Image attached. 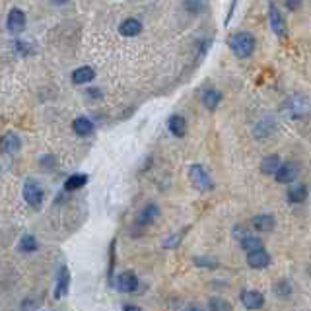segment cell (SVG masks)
I'll return each instance as SVG.
<instances>
[{
	"label": "cell",
	"instance_id": "1",
	"mask_svg": "<svg viewBox=\"0 0 311 311\" xmlns=\"http://www.w3.org/2000/svg\"><path fill=\"white\" fill-rule=\"evenodd\" d=\"M228 43H230V49L235 53V57L239 58H249L255 53V47H257L255 37L247 31H239V33L232 35Z\"/></svg>",
	"mask_w": 311,
	"mask_h": 311
},
{
	"label": "cell",
	"instance_id": "2",
	"mask_svg": "<svg viewBox=\"0 0 311 311\" xmlns=\"http://www.w3.org/2000/svg\"><path fill=\"white\" fill-rule=\"evenodd\" d=\"M189 181L193 183L194 189H198V191H212L214 189V181L210 173L206 171V167L203 165L194 164L189 167Z\"/></svg>",
	"mask_w": 311,
	"mask_h": 311
},
{
	"label": "cell",
	"instance_id": "3",
	"mask_svg": "<svg viewBox=\"0 0 311 311\" xmlns=\"http://www.w3.org/2000/svg\"><path fill=\"white\" fill-rule=\"evenodd\" d=\"M286 111H288L290 117H294V119H303V117L309 115L311 105L303 96H292L290 99L286 101Z\"/></svg>",
	"mask_w": 311,
	"mask_h": 311
},
{
	"label": "cell",
	"instance_id": "4",
	"mask_svg": "<svg viewBox=\"0 0 311 311\" xmlns=\"http://www.w3.org/2000/svg\"><path fill=\"white\" fill-rule=\"evenodd\" d=\"M43 196H45V193H43V189H41V185L37 181H33V179L26 181V185H24V201L29 206L39 208L41 203H43Z\"/></svg>",
	"mask_w": 311,
	"mask_h": 311
},
{
	"label": "cell",
	"instance_id": "5",
	"mask_svg": "<svg viewBox=\"0 0 311 311\" xmlns=\"http://www.w3.org/2000/svg\"><path fill=\"white\" fill-rule=\"evenodd\" d=\"M269 19H271V28L272 31L278 35V37H286V21H284V16L280 14V10L276 8V4L271 2L269 4Z\"/></svg>",
	"mask_w": 311,
	"mask_h": 311
},
{
	"label": "cell",
	"instance_id": "6",
	"mask_svg": "<svg viewBox=\"0 0 311 311\" xmlns=\"http://www.w3.org/2000/svg\"><path fill=\"white\" fill-rule=\"evenodd\" d=\"M241 303L245 309L257 311L264 305V296L259 290H245L241 292Z\"/></svg>",
	"mask_w": 311,
	"mask_h": 311
},
{
	"label": "cell",
	"instance_id": "7",
	"mask_svg": "<svg viewBox=\"0 0 311 311\" xmlns=\"http://www.w3.org/2000/svg\"><path fill=\"white\" fill-rule=\"evenodd\" d=\"M26 14L24 10L19 8H12L8 14V19H6V26H8V31L10 33H21L26 29Z\"/></svg>",
	"mask_w": 311,
	"mask_h": 311
},
{
	"label": "cell",
	"instance_id": "8",
	"mask_svg": "<svg viewBox=\"0 0 311 311\" xmlns=\"http://www.w3.org/2000/svg\"><path fill=\"white\" fill-rule=\"evenodd\" d=\"M298 175H300V164L286 162V164H282V167L278 169V173L274 175V179H276L278 183H294Z\"/></svg>",
	"mask_w": 311,
	"mask_h": 311
},
{
	"label": "cell",
	"instance_id": "9",
	"mask_svg": "<svg viewBox=\"0 0 311 311\" xmlns=\"http://www.w3.org/2000/svg\"><path fill=\"white\" fill-rule=\"evenodd\" d=\"M247 264L255 269V271H261V269H266L271 264V255L266 249H259V251L247 253Z\"/></svg>",
	"mask_w": 311,
	"mask_h": 311
},
{
	"label": "cell",
	"instance_id": "10",
	"mask_svg": "<svg viewBox=\"0 0 311 311\" xmlns=\"http://www.w3.org/2000/svg\"><path fill=\"white\" fill-rule=\"evenodd\" d=\"M115 286H117V290L119 292H123V294H130V292L138 290V278H136L132 272H123V274H119Z\"/></svg>",
	"mask_w": 311,
	"mask_h": 311
},
{
	"label": "cell",
	"instance_id": "11",
	"mask_svg": "<svg viewBox=\"0 0 311 311\" xmlns=\"http://www.w3.org/2000/svg\"><path fill=\"white\" fill-rule=\"evenodd\" d=\"M274 130H276V121H274V117H264V119H261V121L255 125L253 135L257 136V138H266V136H271Z\"/></svg>",
	"mask_w": 311,
	"mask_h": 311
},
{
	"label": "cell",
	"instance_id": "12",
	"mask_svg": "<svg viewBox=\"0 0 311 311\" xmlns=\"http://www.w3.org/2000/svg\"><path fill=\"white\" fill-rule=\"evenodd\" d=\"M68 286H70V272L68 269L62 264L60 271H58V280H57V288H55V298L60 300L68 294Z\"/></svg>",
	"mask_w": 311,
	"mask_h": 311
},
{
	"label": "cell",
	"instance_id": "13",
	"mask_svg": "<svg viewBox=\"0 0 311 311\" xmlns=\"http://www.w3.org/2000/svg\"><path fill=\"white\" fill-rule=\"evenodd\" d=\"M158 216H160V206L158 204H146L144 208H142V212L138 216V224L140 226H150V224H154L158 220Z\"/></svg>",
	"mask_w": 311,
	"mask_h": 311
},
{
	"label": "cell",
	"instance_id": "14",
	"mask_svg": "<svg viewBox=\"0 0 311 311\" xmlns=\"http://www.w3.org/2000/svg\"><path fill=\"white\" fill-rule=\"evenodd\" d=\"M280 167H282V160L278 158V154H271L266 156V158H262L261 171L264 175H276Z\"/></svg>",
	"mask_w": 311,
	"mask_h": 311
},
{
	"label": "cell",
	"instance_id": "15",
	"mask_svg": "<svg viewBox=\"0 0 311 311\" xmlns=\"http://www.w3.org/2000/svg\"><path fill=\"white\" fill-rule=\"evenodd\" d=\"M274 218L271 214H259V216H253L251 226L257 232H272L274 230Z\"/></svg>",
	"mask_w": 311,
	"mask_h": 311
},
{
	"label": "cell",
	"instance_id": "16",
	"mask_svg": "<svg viewBox=\"0 0 311 311\" xmlns=\"http://www.w3.org/2000/svg\"><path fill=\"white\" fill-rule=\"evenodd\" d=\"M167 128H169V132L177 138H181V136L187 135V121H185V117L181 115H171L169 117V121H167Z\"/></svg>",
	"mask_w": 311,
	"mask_h": 311
},
{
	"label": "cell",
	"instance_id": "17",
	"mask_svg": "<svg viewBox=\"0 0 311 311\" xmlns=\"http://www.w3.org/2000/svg\"><path fill=\"white\" fill-rule=\"evenodd\" d=\"M119 31H121V35H125V37H136V35L142 31V24L136 18H128L119 26Z\"/></svg>",
	"mask_w": 311,
	"mask_h": 311
},
{
	"label": "cell",
	"instance_id": "18",
	"mask_svg": "<svg viewBox=\"0 0 311 311\" xmlns=\"http://www.w3.org/2000/svg\"><path fill=\"white\" fill-rule=\"evenodd\" d=\"M94 78H96V70L92 66H80L72 72V82H74L76 86H80V84H87V82H92Z\"/></svg>",
	"mask_w": 311,
	"mask_h": 311
},
{
	"label": "cell",
	"instance_id": "19",
	"mask_svg": "<svg viewBox=\"0 0 311 311\" xmlns=\"http://www.w3.org/2000/svg\"><path fill=\"white\" fill-rule=\"evenodd\" d=\"M220 101H222V92H218V90H214V87L204 90L203 92V103L206 109L214 111L216 107L220 105Z\"/></svg>",
	"mask_w": 311,
	"mask_h": 311
},
{
	"label": "cell",
	"instance_id": "20",
	"mask_svg": "<svg viewBox=\"0 0 311 311\" xmlns=\"http://www.w3.org/2000/svg\"><path fill=\"white\" fill-rule=\"evenodd\" d=\"M94 123L87 119V117H78L76 121L72 123V130L76 132L78 136H90L92 132H94Z\"/></svg>",
	"mask_w": 311,
	"mask_h": 311
},
{
	"label": "cell",
	"instance_id": "21",
	"mask_svg": "<svg viewBox=\"0 0 311 311\" xmlns=\"http://www.w3.org/2000/svg\"><path fill=\"white\" fill-rule=\"evenodd\" d=\"M288 198H290V203H305V198H307V187L303 183H296L292 185L290 189H288Z\"/></svg>",
	"mask_w": 311,
	"mask_h": 311
},
{
	"label": "cell",
	"instance_id": "22",
	"mask_svg": "<svg viewBox=\"0 0 311 311\" xmlns=\"http://www.w3.org/2000/svg\"><path fill=\"white\" fill-rule=\"evenodd\" d=\"M86 183H87L86 173H74L64 181V191H78V189H82Z\"/></svg>",
	"mask_w": 311,
	"mask_h": 311
},
{
	"label": "cell",
	"instance_id": "23",
	"mask_svg": "<svg viewBox=\"0 0 311 311\" xmlns=\"http://www.w3.org/2000/svg\"><path fill=\"white\" fill-rule=\"evenodd\" d=\"M19 150H21V138H19L18 135H14V132L6 135V138H4V152L18 154Z\"/></svg>",
	"mask_w": 311,
	"mask_h": 311
},
{
	"label": "cell",
	"instance_id": "24",
	"mask_svg": "<svg viewBox=\"0 0 311 311\" xmlns=\"http://www.w3.org/2000/svg\"><path fill=\"white\" fill-rule=\"evenodd\" d=\"M37 247H39L37 239H35L33 235H29V233H26L18 243V249L21 253H33V251H37Z\"/></svg>",
	"mask_w": 311,
	"mask_h": 311
},
{
	"label": "cell",
	"instance_id": "25",
	"mask_svg": "<svg viewBox=\"0 0 311 311\" xmlns=\"http://www.w3.org/2000/svg\"><path fill=\"white\" fill-rule=\"evenodd\" d=\"M208 309L210 311H232V303L228 300H224L220 296L216 298H210L208 300Z\"/></svg>",
	"mask_w": 311,
	"mask_h": 311
},
{
	"label": "cell",
	"instance_id": "26",
	"mask_svg": "<svg viewBox=\"0 0 311 311\" xmlns=\"http://www.w3.org/2000/svg\"><path fill=\"white\" fill-rule=\"evenodd\" d=\"M241 247L245 249L247 253H253V251H259V249H264L262 247V241L259 239V237H253V235H249L245 241H241Z\"/></svg>",
	"mask_w": 311,
	"mask_h": 311
},
{
	"label": "cell",
	"instance_id": "27",
	"mask_svg": "<svg viewBox=\"0 0 311 311\" xmlns=\"http://www.w3.org/2000/svg\"><path fill=\"white\" fill-rule=\"evenodd\" d=\"M274 294H276V298H290V294H292L290 282L280 280L278 284H274Z\"/></svg>",
	"mask_w": 311,
	"mask_h": 311
},
{
	"label": "cell",
	"instance_id": "28",
	"mask_svg": "<svg viewBox=\"0 0 311 311\" xmlns=\"http://www.w3.org/2000/svg\"><path fill=\"white\" fill-rule=\"evenodd\" d=\"M185 230H181V232H177L175 235H171V237H167L164 241V249H175L179 243H181V239H183V235H185Z\"/></svg>",
	"mask_w": 311,
	"mask_h": 311
},
{
	"label": "cell",
	"instance_id": "29",
	"mask_svg": "<svg viewBox=\"0 0 311 311\" xmlns=\"http://www.w3.org/2000/svg\"><path fill=\"white\" fill-rule=\"evenodd\" d=\"M14 51H16L18 55H21V57H28V55L33 53V47H31L29 43H26V41H16V43H14Z\"/></svg>",
	"mask_w": 311,
	"mask_h": 311
},
{
	"label": "cell",
	"instance_id": "30",
	"mask_svg": "<svg viewBox=\"0 0 311 311\" xmlns=\"http://www.w3.org/2000/svg\"><path fill=\"white\" fill-rule=\"evenodd\" d=\"M233 237L239 239V243L245 241V239L249 237V233L245 232V226H235V228H233Z\"/></svg>",
	"mask_w": 311,
	"mask_h": 311
},
{
	"label": "cell",
	"instance_id": "31",
	"mask_svg": "<svg viewBox=\"0 0 311 311\" xmlns=\"http://www.w3.org/2000/svg\"><path fill=\"white\" fill-rule=\"evenodd\" d=\"M194 262H196L198 266H206V269H216V266H218V261H214V259H206V257L194 259Z\"/></svg>",
	"mask_w": 311,
	"mask_h": 311
},
{
	"label": "cell",
	"instance_id": "32",
	"mask_svg": "<svg viewBox=\"0 0 311 311\" xmlns=\"http://www.w3.org/2000/svg\"><path fill=\"white\" fill-rule=\"evenodd\" d=\"M284 6L288 10H292V12H296V10L301 8V2H284Z\"/></svg>",
	"mask_w": 311,
	"mask_h": 311
},
{
	"label": "cell",
	"instance_id": "33",
	"mask_svg": "<svg viewBox=\"0 0 311 311\" xmlns=\"http://www.w3.org/2000/svg\"><path fill=\"white\" fill-rule=\"evenodd\" d=\"M185 311H204L198 303H189V305H185Z\"/></svg>",
	"mask_w": 311,
	"mask_h": 311
},
{
	"label": "cell",
	"instance_id": "34",
	"mask_svg": "<svg viewBox=\"0 0 311 311\" xmlns=\"http://www.w3.org/2000/svg\"><path fill=\"white\" fill-rule=\"evenodd\" d=\"M235 6H237L235 2H233V4H230V14H228V18H226V26L230 24V19H232V16H233V10H235Z\"/></svg>",
	"mask_w": 311,
	"mask_h": 311
},
{
	"label": "cell",
	"instance_id": "35",
	"mask_svg": "<svg viewBox=\"0 0 311 311\" xmlns=\"http://www.w3.org/2000/svg\"><path fill=\"white\" fill-rule=\"evenodd\" d=\"M123 311H142V309H140V307H136V305H125Z\"/></svg>",
	"mask_w": 311,
	"mask_h": 311
}]
</instances>
